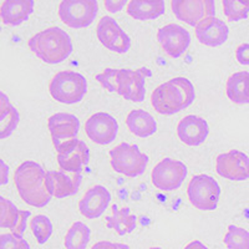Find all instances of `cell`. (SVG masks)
I'll list each match as a JSON object with an SVG mask.
<instances>
[{"label":"cell","mask_w":249,"mask_h":249,"mask_svg":"<svg viewBox=\"0 0 249 249\" xmlns=\"http://www.w3.org/2000/svg\"><path fill=\"white\" fill-rule=\"evenodd\" d=\"M14 182L20 197L31 207L43 208L53 196L46 187V172L37 162L25 161L17 168Z\"/></svg>","instance_id":"1"},{"label":"cell","mask_w":249,"mask_h":249,"mask_svg":"<svg viewBox=\"0 0 249 249\" xmlns=\"http://www.w3.org/2000/svg\"><path fill=\"white\" fill-rule=\"evenodd\" d=\"M196 97L195 86L186 77H175L153 90L151 104L161 115H173L184 110Z\"/></svg>","instance_id":"2"},{"label":"cell","mask_w":249,"mask_h":249,"mask_svg":"<svg viewBox=\"0 0 249 249\" xmlns=\"http://www.w3.org/2000/svg\"><path fill=\"white\" fill-rule=\"evenodd\" d=\"M28 45L40 60L51 65L66 60L74 50L70 35L59 26L39 31L29 39Z\"/></svg>","instance_id":"3"},{"label":"cell","mask_w":249,"mask_h":249,"mask_svg":"<svg viewBox=\"0 0 249 249\" xmlns=\"http://www.w3.org/2000/svg\"><path fill=\"white\" fill-rule=\"evenodd\" d=\"M49 91L57 102L72 105L84 99L88 92V81L76 71H60L50 81Z\"/></svg>","instance_id":"4"},{"label":"cell","mask_w":249,"mask_h":249,"mask_svg":"<svg viewBox=\"0 0 249 249\" xmlns=\"http://www.w3.org/2000/svg\"><path fill=\"white\" fill-rule=\"evenodd\" d=\"M111 166L117 173L137 177L142 175L148 164V156L142 153L136 144L122 142L110 151Z\"/></svg>","instance_id":"5"},{"label":"cell","mask_w":249,"mask_h":249,"mask_svg":"<svg viewBox=\"0 0 249 249\" xmlns=\"http://www.w3.org/2000/svg\"><path fill=\"white\" fill-rule=\"evenodd\" d=\"M191 203L201 211H214L219 202L221 187L208 175L193 176L187 187Z\"/></svg>","instance_id":"6"},{"label":"cell","mask_w":249,"mask_h":249,"mask_svg":"<svg viewBox=\"0 0 249 249\" xmlns=\"http://www.w3.org/2000/svg\"><path fill=\"white\" fill-rule=\"evenodd\" d=\"M97 10L96 0H64L60 3L59 17L70 28L82 29L92 24Z\"/></svg>","instance_id":"7"},{"label":"cell","mask_w":249,"mask_h":249,"mask_svg":"<svg viewBox=\"0 0 249 249\" xmlns=\"http://www.w3.org/2000/svg\"><path fill=\"white\" fill-rule=\"evenodd\" d=\"M152 76L147 68L119 69L117 70V93L124 100L141 102L146 95V79Z\"/></svg>","instance_id":"8"},{"label":"cell","mask_w":249,"mask_h":249,"mask_svg":"<svg viewBox=\"0 0 249 249\" xmlns=\"http://www.w3.org/2000/svg\"><path fill=\"white\" fill-rule=\"evenodd\" d=\"M57 163L65 172L81 173L84 166L89 163L90 151L88 144L79 139H72L55 146Z\"/></svg>","instance_id":"9"},{"label":"cell","mask_w":249,"mask_h":249,"mask_svg":"<svg viewBox=\"0 0 249 249\" xmlns=\"http://www.w3.org/2000/svg\"><path fill=\"white\" fill-rule=\"evenodd\" d=\"M186 164L172 159H164L156 164L151 173L152 183L161 191L178 190L187 177Z\"/></svg>","instance_id":"10"},{"label":"cell","mask_w":249,"mask_h":249,"mask_svg":"<svg viewBox=\"0 0 249 249\" xmlns=\"http://www.w3.org/2000/svg\"><path fill=\"white\" fill-rule=\"evenodd\" d=\"M171 8L177 19L191 26H197L215 14L213 0H172Z\"/></svg>","instance_id":"11"},{"label":"cell","mask_w":249,"mask_h":249,"mask_svg":"<svg viewBox=\"0 0 249 249\" xmlns=\"http://www.w3.org/2000/svg\"><path fill=\"white\" fill-rule=\"evenodd\" d=\"M96 34L100 43L108 50L119 54L127 53L131 48V39L111 17H104L100 19L96 28Z\"/></svg>","instance_id":"12"},{"label":"cell","mask_w":249,"mask_h":249,"mask_svg":"<svg viewBox=\"0 0 249 249\" xmlns=\"http://www.w3.org/2000/svg\"><path fill=\"white\" fill-rule=\"evenodd\" d=\"M215 170L221 177L231 181L249 179V157L242 151L231 150L217 157Z\"/></svg>","instance_id":"13"},{"label":"cell","mask_w":249,"mask_h":249,"mask_svg":"<svg viewBox=\"0 0 249 249\" xmlns=\"http://www.w3.org/2000/svg\"><path fill=\"white\" fill-rule=\"evenodd\" d=\"M85 132L95 143L108 144L117 137L119 124L110 113L96 112L86 121Z\"/></svg>","instance_id":"14"},{"label":"cell","mask_w":249,"mask_h":249,"mask_svg":"<svg viewBox=\"0 0 249 249\" xmlns=\"http://www.w3.org/2000/svg\"><path fill=\"white\" fill-rule=\"evenodd\" d=\"M157 40L166 54L171 57H179L190 48L191 35L183 26L178 24H168L160 29Z\"/></svg>","instance_id":"15"},{"label":"cell","mask_w":249,"mask_h":249,"mask_svg":"<svg viewBox=\"0 0 249 249\" xmlns=\"http://www.w3.org/2000/svg\"><path fill=\"white\" fill-rule=\"evenodd\" d=\"M81 181V173H70L62 170L46 172V187L55 198H65L76 195Z\"/></svg>","instance_id":"16"},{"label":"cell","mask_w":249,"mask_h":249,"mask_svg":"<svg viewBox=\"0 0 249 249\" xmlns=\"http://www.w3.org/2000/svg\"><path fill=\"white\" fill-rule=\"evenodd\" d=\"M48 127L51 133L54 146L76 139L80 130V121L75 115L68 112H57L50 116Z\"/></svg>","instance_id":"17"},{"label":"cell","mask_w":249,"mask_h":249,"mask_svg":"<svg viewBox=\"0 0 249 249\" xmlns=\"http://www.w3.org/2000/svg\"><path fill=\"white\" fill-rule=\"evenodd\" d=\"M111 202V193L104 186H93L79 202L80 213L88 219L101 217Z\"/></svg>","instance_id":"18"},{"label":"cell","mask_w":249,"mask_h":249,"mask_svg":"<svg viewBox=\"0 0 249 249\" xmlns=\"http://www.w3.org/2000/svg\"><path fill=\"white\" fill-rule=\"evenodd\" d=\"M210 133V126L204 119L188 115L179 121L177 126L178 139L187 146H198L203 143Z\"/></svg>","instance_id":"19"},{"label":"cell","mask_w":249,"mask_h":249,"mask_svg":"<svg viewBox=\"0 0 249 249\" xmlns=\"http://www.w3.org/2000/svg\"><path fill=\"white\" fill-rule=\"evenodd\" d=\"M30 211H20L12 201L0 196V228H8L18 237H23Z\"/></svg>","instance_id":"20"},{"label":"cell","mask_w":249,"mask_h":249,"mask_svg":"<svg viewBox=\"0 0 249 249\" xmlns=\"http://www.w3.org/2000/svg\"><path fill=\"white\" fill-rule=\"evenodd\" d=\"M230 35V29L223 20L212 17L196 26V36L199 43L207 46H219L224 44Z\"/></svg>","instance_id":"21"},{"label":"cell","mask_w":249,"mask_h":249,"mask_svg":"<svg viewBox=\"0 0 249 249\" xmlns=\"http://www.w3.org/2000/svg\"><path fill=\"white\" fill-rule=\"evenodd\" d=\"M34 12L33 0H5L0 6V19L6 25L18 26Z\"/></svg>","instance_id":"22"},{"label":"cell","mask_w":249,"mask_h":249,"mask_svg":"<svg viewBox=\"0 0 249 249\" xmlns=\"http://www.w3.org/2000/svg\"><path fill=\"white\" fill-rule=\"evenodd\" d=\"M126 124L131 133L137 137H150L157 131V122L147 111L137 108L132 110L126 117Z\"/></svg>","instance_id":"23"},{"label":"cell","mask_w":249,"mask_h":249,"mask_svg":"<svg viewBox=\"0 0 249 249\" xmlns=\"http://www.w3.org/2000/svg\"><path fill=\"white\" fill-rule=\"evenodd\" d=\"M163 0H131L127 4V14L136 20H151L164 14Z\"/></svg>","instance_id":"24"},{"label":"cell","mask_w":249,"mask_h":249,"mask_svg":"<svg viewBox=\"0 0 249 249\" xmlns=\"http://www.w3.org/2000/svg\"><path fill=\"white\" fill-rule=\"evenodd\" d=\"M226 92L228 99L234 104H249V72L239 71L227 80Z\"/></svg>","instance_id":"25"},{"label":"cell","mask_w":249,"mask_h":249,"mask_svg":"<svg viewBox=\"0 0 249 249\" xmlns=\"http://www.w3.org/2000/svg\"><path fill=\"white\" fill-rule=\"evenodd\" d=\"M136 215L131 213L128 207L119 208L117 206L112 207V214L106 217L108 230L116 231L119 235L130 234L136 230Z\"/></svg>","instance_id":"26"},{"label":"cell","mask_w":249,"mask_h":249,"mask_svg":"<svg viewBox=\"0 0 249 249\" xmlns=\"http://www.w3.org/2000/svg\"><path fill=\"white\" fill-rule=\"evenodd\" d=\"M91 232L89 227L82 222H75L65 235L66 249H86L90 242Z\"/></svg>","instance_id":"27"},{"label":"cell","mask_w":249,"mask_h":249,"mask_svg":"<svg viewBox=\"0 0 249 249\" xmlns=\"http://www.w3.org/2000/svg\"><path fill=\"white\" fill-rule=\"evenodd\" d=\"M30 228L39 244H45L53 234V223L46 215L37 214L30 222Z\"/></svg>","instance_id":"28"},{"label":"cell","mask_w":249,"mask_h":249,"mask_svg":"<svg viewBox=\"0 0 249 249\" xmlns=\"http://www.w3.org/2000/svg\"><path fill=\"white\" fill-rule=\"evenodd\" d=\"M223 241L228 249H249V232L232 224L228 227V232L224 235Z\"/></svg>","instance_id":"29"},{"label":"cell","mask_w":249,"mask_h":249,"mask_svg":"<svg viewBox=\"0 0 249 249\" xmlns=\"http://www.w3.org/2000/svg\"><path fill=\"white\" fill-rule=\"evenodd\" d=\"M223 12L230 21H239L248 18L249 0H223Z\"/></svg>","instance_id":"30"},{"label":"cell","mask_w":249,"mask_h":249,"mask_svg":"<svg viewBox=\"0 0 249 249\" xmlns=\"http://www.w3.org/2000/svg\"><path fill=\"white\" fill-rule=\"evenodd\" d=\"M20 122L19 111L12 106L3 119L0 120V140L8 139L15 130H17L18 124Z\"/></svg>","instance_id":"31"},{"label":"cell","mask_w":249,"mask_h":249,"mask_svg":"<svg viewBox=\"0 0 249 249\" xmlns=\"http://www.w3.org/2000/svg\"><path fill=\"white\" fill-rule=\"evenodd\" d=\"M0 249H30V246L23 237L5 233L0 234Z\"/></svg>","instance_id":"32"},{"label":"cell","mask_w":249,"mask_h":249,"mask_svg":"<svg viewBox=\"0 0 249 249\" xmlns=\"http://www.w3.org/2000/svg\"><path fill=\"white\" fill-rule=\"evenodd\" d=\"M117 70L119 69H105L96 76V80L110 92H117Z\"/></svg>","instance_id":"33"},{"label":"cell","mask_w":249,"mask_h":249,"mask_svg":"<svg viewBox=\"0 0 249 249\" xmlns=\"http://www.w3.org/2000/svg\"><path fill=\"white\" fill-rule=\"evenodd\" d=\"M235 59L241 65H249V44H242L235 50Z\"/></svg>","instance_id":"34"},{"label":"cell","mask_w":249,"mask_h":249,"mask_svg":"<svg viewBox=\"0 0 249 249\" xmlns=\"http://www.w3.org/2000/svg\"><path fill=\"white\" fill-rule=\"evenodd\" d=\"M12 104H10V100H9L8 95L0 91V120L5 116L6 113L9 112V110L12 108Z\"/></svg>","instance_id":"35"},{"label":"cell","mask_w":249,"mask_h":249,"mask_svg":"<svg viewBox=\"0 0 249 249\" xmlns=\"http://www.w3.org/2000/svg\"><path fill=\"white\" fill-rule=\"evenodd\" d=\"M126 4H127L126 0H106L105 8L110 13H119Z\"/></svg>","instance_id":"36"},{"label":"cell","mask_w":249,"mask_h":249,"mask_svg":"<svg viewBox=\"0 0 249 249\" xmlns=\"http://www.w3.org/2000/svg\"><path fill=\"white\" fill-rule=\"evenodd\" d=\"M9 181V166L0 159V186L8 183Z\"/></svg>","instance_id":"37"},{"label":"cell","mask_w":249,"mask_h":249,"mask_svg":"<svg viewBox=\"0 0 249 249\" xmlns=\"http://www.w3.org/2000/svg\"><path fill=\"white\" fill-rule=\"evenodd\" d=\"M91 249H117V244L108 241H101L97 242Z\"/></svg>","instance_id":"38"},{"label":"cell","mask_w":249,"mask_h":249,"mask_svg":"<svg viewBox=\"0 0 249 249\" xmlns=\"http://www.w3.org/2000/svg\"><path fill=\"white\" fill-rule=\"evenodd\" d=\"M184 249H208V247L204 246V244L199 241H193L191 242V243L187 244V246L184 247Z\"/></svg>","instance_id":"39"},{"label":"cell","mask_w":249,"mask_h":249,"mask_svg":"<svg viewBox=\"0 0 249 249\" xmlns=\"http://www.w3.org/2000/svg\"><path fill=\"white\" fill-rule=\"evenodd\" d=\"M117 244V249H131L127 244H121V243H116Z\"/></svg>","instance_id":"40"},{"label":"cell","mask_w":249,"mask_h":249,"mask_svg":"<svg viewBox=\"0 0 249 249\" xmlns=\"http://www.w3.org/2000/svg\"><path fill=\"white\" fill-rule=\"evenodd\" d=\"M150 249H162V248H160V247H152V248H150Z\"/></svg>","instance_id":"41"}]
</instances>
